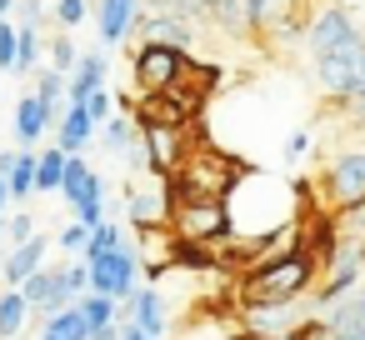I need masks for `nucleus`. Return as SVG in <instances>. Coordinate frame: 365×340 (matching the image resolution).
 <instances>
[{
  "label": "nucleus",
  "instance_id": "nucleus-13",
  "mask_svg": "<svg viewBox=\"0 0 365 340\" xmlns=\"http://www.w3.org/2000/svg\"><path fill=\"white\" fill-rule=\"evenodd\" d=\"M16 290L26 295L31 315H51V310H61V305L76 300V290L66 285V265H41V270H31Z\"/></svg>",
  "mask_w": 365,
  "mask_h": 340
},
{
  "label": "nucleus",
  "instance_id": "nucleus-14",
  "mask_svg": "<svg viewBox=\"0 0 365 340\" xmlns=\"http://www.w3.org/2000/svg\"><path fill=\"white\" fill-rule=\"evenodd\" d=\"M325 340H365V280L345 290L335 305H325Z\"/></svg>",
  "mask_w": 365,
  "mask_h": 340
},
{
  "label": "nucleus",
  "instance_id": "nucleus-22",
  "mask_svg": "<svg viewBox=\"0 0 365 340\" xmlns=\"http://www.w3.org/2000/svg\"><path fill=\"white\" fill-rule=\"evenodd\" d=\"M106 71H110L106 51H81L76 71L66 76V101H76V105H81L91 91H101V86H106Z\"/></svg>",
  "mask_w": 365,
  "mask_h": 340
},
{
  "label": "nucleus",
  "instance_id": "nucleus-42",
  "mask_svg": "<svg viewBox=\"0 0 365 340\" xmlns=\"http://www.w3.org/2000/svg\"><path fill=\"white\" fill-rule=\"evenodd\" d=\"M16 11H21V26H41L46 0H16Z\"/></svg>",
  "mask_w": 365,
  "mask_h": 340
},
{
  "label": "nucleus",
  "instance_id": "nucleus-32",
  "mask_svg": "<svg viewBox=\"0 0 365 340\" xmlns=\"http://www.w3.org/2000/svg\"><path fill=\"white\" fill-rule=\"evenodd\" d=\"M76 305H81L86 325H106V320H115V315H120V310H115V295H101V290H86V295H76Z\"/></svg>",
  "mask_w": 365,
  "mask_h": 340
},
{
  "label": "nucleus",
  "instance_id": "nucleus-37",
  "mask_svg": "<svg viewBox=\"0 0 365 340\" xmlns=\"http://www.w3.org/2000/svg\"><path fill=\"white\" fill-rule=\"evenodd\" d=\"M86 16H91V0H56V21H61V31H76Z\"/></svg>",
  "mask_w": 365,
  "mask_h": 340
},
{
  "label": "nucleus",
  "instance_id": "nucleus-12",
  "mask_svg": "<svg viewBox=\"0 0 365 340\" xmlns=\"http://www.w3.org/2000/svg\"><path fill=\"white\" fill-rule=\"evenodd\" d=\"M135 130H140V140H145V155H150V170L155 175H170L175 165H180V155L190 150L185 145V125H175V120H135Z\"/></svg>",
  "mask_w": 365,
  "mask_h": 340
},
{
  "label": "nucleus",
  "instance_id": "nucleus-19",
  "mask_svg": "<svg viewBox=\"0 0 365 340\" xmlns=\"http://www.w3.org/2000/svg\"><path fill=\"white\" fill-rule=\"evenodd\" d=\"M0 175H6L11 205H26V200L36 195V150H31V145L0 150Z\"/></svg>",
  "mask_w": 365,
  "mask_h": 340
},
{
  "label": "nucleus",
  "instance_id": "nucleus-27",
  "mask_svg": "<svg viewBox=\"0 0 365 340\" xmlns=\"http://www.w3.org/2000/svg\"><path fill=\"white\" fill-rule=\"evenodd\" d=\"M61 175H66V150L61 145L36 150V195H61Z\"/></svg>",
  "mask_w": 365,
  "mask_h": 340
},
{
  "label": "nucleus",
  "instance_id": "nucleus-10",
  "mask_svg": "<svg viewBox=\"0 0 365 340\" xmlns=\"http://www.w3.org/2000/svg\"><path fill=\"white\" fill-rule=\"evenodd\" d=\"M86 265H91V290H101V295H115V300L135 295L140 260H135V245H130V240H120V245H115V250H106V255H91Z\"/></svg>",
  "mask_w": 365,
  "mask_h": 340
},
{
  "label": "nucleus",
  "instance_id": "nucleus-40",
  "mask_svg": "<svg viewBox=\"0 0 365 340\" xmlns=\"http://www.w3.org/2000/svg\"><path fill=\"white\" fill-rule=\"evenodd\" d=\"M305 150H310V130H295V135H285V145H280V155H285V165H295V160H305Z\"/></svg>",
  "mask_w": 365,
  "mask_h": 340
},
{
  "label": "nucleus",
  "instance_id": "nucleus-7",
  "mask_svg": "<svg viewBox=\"0 0 365 340\" xmlns=\"http://www.w3.org/2000/svg\"><path fill=\"white\" fill-rule=\"evenodd\" d=\"M61 195H66V205L76 210V220H86V225H101V220H106V180L91 170V160H86L81 150L66 155Z\"/></svg>",
  "mask_w": 365,
  "mask_h": 340
},
{
  "label": "nucleus",
  "instance_id": "nucleus-11",
  "mask_svg": "<svg viewBox=\"0 0 365 340\" xmlns=\"http://www.w3.org/2000/svg\"><path fill=\"white\" fill-rule=\"evenodd\" d=\"M125 220L140 225H170V180L165 175H145L125 185Z\"/></svg>",
  "mask_w": 365,
  "mask_h": 340
},
{
  "label": "nucleus",
  "instance_id": "nucleus-3",
  "mask_svg": "<svg viewBox=\"0 0 365 340\" xmlns=\"http://www.w3.org/2000/svg\"><path fill=\"white\" fill-rule=\"evenodd\" d=\"M240 170L245 165L230 160V155H220V150H185L180 165L165 175L170 180V200H185V195H225Z\"/></svg>",
  "mask_w": 365,
  "mask_h": 340
},
{
  "label": "nucleus",
  "instance_id": "nucleus-9",
  "mask_svg": "<svg viewBox=\"0 0 365 340\" xmlns=\"http://www.w3.org/2000/svg\"><path fill=\"white\" fill-rule=\"evenodd\" d=\"M320 205H330V210H340V205H350L355 195H365V145L360 150H340V155H330L325 165H320Z\"/></svg>",
  "mask_w": 365,
  "mask_h": 340
},
{
  "label": "nucleus",
  "instance_id": "nucleus-21",
  "mask_svg": "<svg viewBox=\"0 0 365 340\" xmlns=\"http://www.w3.org/2000/svg\"><path fill=\"white\" fill-rule=\"evenodd\" d=\"M96 120H91V110L86 105H76V101H66V110L56 115V145L66 150V155H76V150H86L91 140H96Z\"/></svg>",
  "mask_w": 365,
  "mask_h": 340
},
{
  "label": "nucleus",
  "instance_id": "nucleus-1",
  "mask_svg": "<svg viewBox=\"0 0 365 340\" xmlns=\"http://www.w3.org/2000/svg\"><path fill=\"white\" fill-rule=\"evenodd\" d=\"M305 195V185H290V180H280V175H270V170H240L235 175V185L225 190V210H230V235H240V240H260V235H275V230H285V225H295L300 220V200Z\"/></svg>",
  "mask_w": 365,
  "mask_h": 340
},
{
  "label": "nucleus",
  "instance_id": "nucleus-47",
  "mask_svg": "<svg viewBox=\"0 0 365 340\" xmlns=\"http://www.w3.org/2000/svg\"><path fill=\"white\" fill-rule=\"evenodd\" d=\"M280 340H290V335H280Z\"/></svg>",
  "mask_w": 365,
  "mask_h": 340
},
{
  "label": "nucleus",
  "instance_id": "nucleus-17",
  "mask_svg": "<svg viewBox=\"0 0 365 340\" xmlns=\"http://www.w3.org/2000/svg\"><path fill=\"white\" fill-rule=\"evenodd\" d=\"M51 245H56V240H46L41 230H36L31 240H16V245H11L6 255H0V280H6V285H21V280H26L31 270H41V265H46Z\"/></svg>",
  "mask_w": 365,
  "mask_h": 340
},
{
  "label": "nucleus",
  "instance_id": "nucleus-25",
  "mask_svg": "<svg viewBox=\"0 0 365 340\" xmlns=\"http://www.w3.org/2000/svg\"><path fill=\"white\" fill-rule=\"evenodd\" d=\"M210 26L235 36V41H255V26H250V6L245 0H210Z\"/></svg>",
  "mask_w": 365,
  "mask_h": 340
},
{
  "label": "nucleus",
  "instance_id": "nucleus-6",
  "mask_svg": "<svg viewBox=\"0 0 365 340\" xmlns=\"http://www.w3.org/2000/svg\"><path fill=\"white\" fill-rule=\"evenodd\" d=\"M185 61H190V51H180V46L140 41V46L130 51V76H135V91H140V96H160V91H170V86L185 76Z\"/></svg>",
  "mask_w": 365,
  "mask_h": 340
},
{
  "label": "nucleus",
  "instance_id": "nucleus-41",
  "mask_svg": "<svg viewBox=\"0 0 365 340\" xmlns=\"http://www.w3.org/2000/svg\"><path fill=\"white\" fill-rule=\"evenodd\" d=\"M81 105H86V110H91V120H96V125H101V120H106V115H110V91H106V86H101V91H91V96H86V101H81Z\"/></svg>",
  "mask_w": 365,
  "mask_h": 340
},
{
  "label": "nucleus",
  "instance_id": "nucleus-43",
  "mask_svg": "<svg viewBox=\"0 0 365 340\" xmlns=\"http://www.w3.org/2000/svg\"><path fill=\"white\" fill-rule=\"evenodd\" d=\"M91 340H120V315L106 320V325H91Z\"/></svg>",
  "mask_w": 365,
  "mask_h": 340
},
{
  "label": "nucleus",
  "instance_id": "nucleus-24",
  "mask_svg": "<svg viewBox=\"0 0 365 340\" xmlns=\"http://www.w3.org/2000/svg\"><path fill=\"white\" fill-rule=\"evenodd\" d=\"M355 56H360V51H355ZM355 56H320V61H315V81H320L325 96H345V91L360 86V81H355Z\"/></svg>",
  "mask_w": 365,
  "mask_h": 340
},
{
  "label": "nucleus",
  "instance_id": "nucleus-46",
  "mask_svg": "<svg viewBox=\"0 0 365 340\" xmlns=\"http://www.w3.org/2000/svg\"><path fill=\"white\" fill-rule=\"evenodd\" d=\"M16 11V0H0V16H11Z\"/></svg>",
  "mask_w": 365,
  "mask_h": 340
},
{
  "label": "nucleus",
  "instance_id": "nucleus-26",
  "mask_svg": "<svg viewBox=\"0 0 365 340\" xmlns=\"http://www.w3.org/2000/svg\"><path fill=\"white\" fill-rule=\"evenodd\" d=\"M26 330H31V305L16 285H6L0 290V340H21Z\"/></svg>",
  "mask_w": 365,
  "mask_h": 340
},
{
  "label": "nucleus",
  "instance_id": "nucleus-30",
  "mask_svg": "<svg viewBox=\"0 0 365 340\" xmlns=\"http://www.w3.org/2000/svg\"><path fill=\"white\" fill-rule=\"evenodd\" d=\"M330 225H335V235H350V240H365V195H355L350 205H340V210L330 215Z\"/></svg>",
  "mask_w": 365,
  "mask_h": 340
},
{
  "label": "nucleus",
  "instance_id": "nucleus-20",
  "mask_svg": "<svg viewBox=\"0 0 365 340\" xmlns=\"http://www.w3.org/2000/svg\"><path fill=\"white\" fill-rule=\"evenodd\" d=\"M46 130H56V110H51L36 91L21 96V101H16V145H31V150H36Z\"/></svg>",
  "mask_w": 365,
  "mask_h": 340
},
{
  "label": "nucleus",
  "instance_id": "nucleus-28",
  "mask_svg": "<svg viewBox=\"0 0 365 340\" xmlns=\"http://www.w3.org/2000/svg\"><path fill=\"white\" fill-rule=\"evenodd\" d=\"M46 56V41H41V26H16V76H31Z\"/></svg>",
  "mask_w": 365,
  "mask_h": 340
},
{
  "label": "nucleus",
  "instance_id": "nucleus-2",
  "mask_svg": "<svg viewBox=\"0 0 365 340\" xmlns=\"http://www.w3.org/2000/svg\"><path fill=\"white\" fill-rule=\"evenodd\" d=\"M320 280V255L310 245H290L260 265H245L240 275V305H290V300H310Z\"/></svg>",
  "mask_w": 365,
  "mask_h": 340
},
{
  "label": "nucleus",
  "instance_id": "nucleus-4",
  "mask_svg": "<svg viewBox=\"0 0 365 340\" xmlns=\"http://www.w3.org/2000/svg\"><path fill=\"white\" fill-rule=\"evenodd\" d=\"M305 46H310V61H320V56H355L365 46V36H360L355 16L340 6V0H325V6L310 16V26H305Z\"/></svg>",
  "mask_w": 365,
  "mask_h": 340
},
{
  "label": "nucleus",
  "instance_id": "nucleus-33",
  "mask_svg": "<svg viewBox=\"0 0 365 340\" xmlns=\"http://www.w3.org/2000/svg\"><path fill=\"white\" fill-rule=\"evenodd\" d=\"M36 96L61 115V110H66V76H61L56 66H51V71H41V76H36Z\"/></svg>",
  "mask_w": 365,
  "mask_h": 340
},
{
  "label": "nucleus",
  "instance_id": "nucleus-34",
  "mask_svg": "<svg viewBox=\"0 0 365 340\" xmlns=\"http://www.w3.org/2000/svg\"><path fill=\"white\" fill-rule=\"evenodd\" d=\"M330 105H335V115H345L350 125L365 130V86H355V91H345V96H330Z\"/></svg>",
  "mask_w": 365,
  "mask_h": 340
},
{
  "label": "nucleus",
  "instance_id": "nucleus-45",
  "mask_svg": "<svg viewBox=\"0 0 365 340\" xmlns=\"http://www.w3.org/2000/svg\"><path fill=\"white\" fill-rule=\"evenodd\" d=\"M355 81L365 86V46H360V56H355Z\"/></svg>",
  "mask_w": 365,
  "mask_h": 340
},
{
  "label": "nucleus",
  "instance_id": "nucleus-8",
  "mask_svg": "<svg viewBox=\"0 0 365 340\" xmlns=\"http://www.w3.org/2000/svg\"><path fill=\"white\" fill-rule=\"evenodd\" d=\"M250 6V26L265 41H300L310 16H315V0H245Z\"/></svg>",
  "mask_w": 365,
  "mask_h": 340
},
{
  "label": "nucleus",
  "instance_id": "nucleus-16",
  "mask_svg": "<svg viewBox=\"0 0 365 340\" xmlns=\"http://www.w3.org/2000/svg\"><path fill=\"white\" fill-rule=\"evenodd\" d=\"M135 235H140V240H135L140 270H145L150 280H160V275L175 265V230H170V225H140Z\"/></svg>",
  "mask_w": 365,
  "mask_h": 340
},
{
  "label": "nucleus",
  "instance_id": "nucleus-44",
  "mask_svg": "<svg viewBox=\"0 0 365 340\" xmlns=\"http://www.w3.org/2000/svg\"><path fill=\"white\" fill-rule=\"evenodd\" d=\"M11 210V190H6V175H0V215Z\"/></svg>",
  "mask_w": 365,
  "mask_h": 340
},
{
  "label": "nucleus",
  "instance_id": "nucleus-35",
  "mask_svg": "<svg viewBox=\"0 0 365 340\" xmlns=\"http://www.w3.org/2000/svg\"><path fill=\"white\" fill-rule=\"evenodd\" d=\"M46 51H51V66H56L61 76H71V71H76V61H81V51H76V41H71V36H56Z\"/></svg>",
  "mask_w": 365,
  "mask_h": 340
},
{
  "label": "nucleus",
  "instance_id": "nucleus-36",
  "mask_svg": "<svg viewBox=\"0 0 365 340\" xmlns=\"http://www.w3.org/2000/svg\"><path fill=\"white\" fill-rule=\"evenodd\" d=\"M86 240H91V225H86V220H71V225L56 235V250H66V255H81V250H86Z\"/></svg>",
  "mask_w": 365,
  "mask_h": 340
},
{
  "label": "nucleus",
  "instance_id": "nucleus-18",
  "mask_svg": "<svg viewBox=\"0 0 365 340\" xmlns=\"http://www.w3.org/2000/svg\"><path fill=\"white\" fill-rule=\"evenodd\" d=\"M140 16V0H96V31L101 46H125Z\"/></svg>",
  "mask_w": 365,
  "mask_h": 340
},
{
  "label": "nucleus",
  "instance_id": "nucleus-5",
  "mask_svg": "<svg viewBox=\"0 0 365 340\" xmlns=\"http://www.w3.org/2000/svg\"><path fill=\"white\" fill-rule=\"evenodd\" d=\"M170 230L180 240H225L230 235V210H225V195H185V200H170Z\"/></svg>",
  "mask_w": 365,
  "mask_h": 340
},
{
  "label": "nucleus",
  "instance_id": "nucleus-29",
  "mask_svg": "<svg viewBox=\"0 0 365 340\" xmlns=\"http://www.w3.org/2000/svg\"><path fill=\"white\" fill-rule=\"evenodd\" d=\"M101 140H106V145H110V150L120 155V150H125V145L135 140V120H130L125 110H110V115L101 120Z\"/></svg>",
  "mask_w": 365,
  "mask_h": 340
},
{
  "label": "nucleus",
  "instance_id": "nucleus-15",
  "mask_svg": "<svg viewBox=\"0 0 365 340\" xmlns=\"http://www.w3.org/2000/svg\"><path fill=\"white\" fill-rule=\"evenodd\" d=\"M115 310H120V320H135L150 340H160L170 330V310H165V300H160L155 285H135V295L115 300Z\"/></svg>",
  "mask_w": 365,
  "mask_h": 340
},
{
  "label": "nucleus",
  "instance_id": "nucleus-39",
  "mask_svg": "<svg viewBox=\"0 0 365 340\" xmlns=\"http://www.w3.org/2000/svg\"><path fill=\"white\" fill-rule=\"evenodd\" d=\"M36 235V215L31 210H16V215H6V240L16 245V240H31Z\"/></svg>",
  "mask_w": 365,
  "mask_h": 340
},
{
  "label": "nucleus",
  "instance_id": "nucleus-38",
  "mask_svg": "<svg viewBox=\"0 0 365 340\" xmlns=\"http://www.w3.org/2000/svg\"><path fill=\"white\" fill-rule=\"evenodd\" d=\"M6 71H16V26L11 16H0V76Z\"/></svg>",
  "mask_w": 365,
  "mask_h": 340
},
{
  "label": "nucleus",
  "instance_id": "nucleus-23",
  "mask_svg": "<svg viewBox=\"0 0 365 340\" xmlns=\"http://www.w3.org/2000/svg\"><path fill=\"white\" fill-rule=\"evenodd\" d=\"M36 340H91V325H86L81 305L71 300V305H61V310L41 315V335H36Z\"/></svg>",
  "mask_w": 365,
  "mask_h": 340
},
{
  "label": "nucleus",
  "instance_id": "nucleus-31",
  "mask_svg": "<svg viewBox=\"0 0 365 340\" xmlns=\"http://www.w3.org/2000/svg\"><path fill=\"white\" fill-rule=\"evenodd\" d=\"M150 11H160V16H175V21H190V26H210V11H205V0H150Z\"/></svg>",
  "mask_w": 365,
  "mask_h": 340
}]
</instances>
